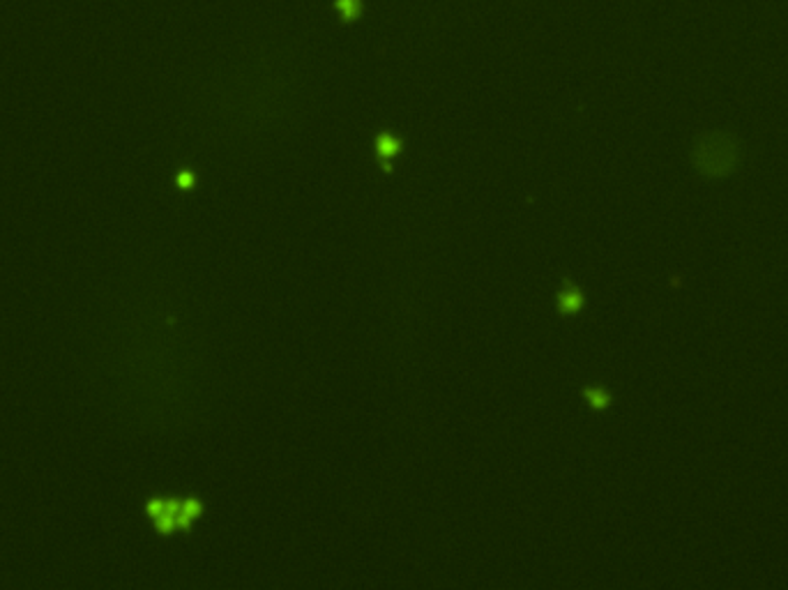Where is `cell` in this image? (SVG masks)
<instances>
[{"mask_svg":"<svg viewBox=\"0 0 788 590\" xmlns=\"http://www.w3.org/2000/svg\"><path fill=\"white\" fill-rule=\"evenodd\" d=\"M742 160L740 141L728 132H705L696 139L692 148V162L696 171L705 178H724L731 175Z\"/></svg>","mask_w":788,"mask_h":590,"instance_id":"cell-1","label":"cell"},{"mask_svg":"<svg viewBox=\"0 0 788 590\" xmlns=\"http://www.w3.org/2000/svg\"><path fill=\"white\" fill-rule=\"evenodd\" d=\"M146 512L153 519L157 533L171 535L173 530H185V521H182V501H173V498H150L146 503Z\"/></svg>","mask_w":788,"mask_h":590,"instance_id":"cell-2","label":"cell"},{"mask_svg":"<svg viewBox=\"0 0 788 590\" xmlns=\"http://www.w3.org/2000/svg\"><path fill=\"white\" fill-rule=\"evenodd\" d=\"M560 307L565 312H574L581 307V293L576 291V288H567L562 295H560Z\"/></svg>","mask_w":788,"mask_h":590,"instance_id":"cell-3","label":"cell"},{"mask_svg":"<svg viewBox=\"0 0 788 590\" xmlns=\"http://www.w3.org/2000/svg\"><path fill=\"white\" fill-rule=\"evenodd\" d=\"M586 397L590 399V402H593V406H597V408H604V406L609 404V395H604V392L588 390V392H586Z\"/></svg>","mask_w":788,"mask_h":590,"instance_id":"cell-4","label":"cell"}]
</instances>
